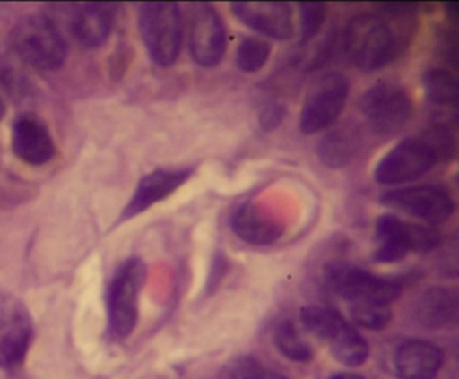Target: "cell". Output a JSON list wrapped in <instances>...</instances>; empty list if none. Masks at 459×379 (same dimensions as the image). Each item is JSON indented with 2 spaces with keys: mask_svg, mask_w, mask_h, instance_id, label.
<instances>
[{
  "mask_svg": "<svg viewBox=\"0 0 459 379\" xmlns=\"http://www.w3.org/2000/svg\"><path fill=\"white\" fill-rule=\"evenodd\" d=\"M146 273L143 261L130 258L117 268L109 282V327L117 338H127L135 328L139 314V296Z\"/></svg>",
  "mask_w": 459,
  "mask_h": 379,
  "instance_id": "6",
  "label": "cell"
},
{
  "mask_svg": "<svg viewBox=\"0 0 459 379\" xmlns=\"http://www.w3.org/2000/svg\"><path fill=\"white\" fill-rule=\"evenodd\" d=\"M139 30L152 61L170 67L181 54L184 23L177 3H143L139 8Z\"/></svg>",
  "mask_w": 459,
  "mask_h": 379,
  "instance_id": "3",
  "label": "cell"
},
{
  "mask_svg": "<svg viewBox=\"0 0 459 379\" xmlns=\"http://www.w3.org/2000/svg\"><path fill=\"white\" fill-rule=\"evenodd\" d=\"M10 42L21 59L45 72L60 69L68 56V46L60 29L45 15H29L21 19L13 27Z\"/></svg>",
  "mask_w": 459,
  "mask_h": 379,
  "instance_id": "2",
  "label": "cell"
},
{
  "mask_svg": "<svg viewBox=\"0 0 459 379\" xmlns=\"http://www.w3.org/2000/svg\"><path fill=\"white\" fill-rule=\"evenodd\" d=\"M326 343L329 344L333 357L348 367H359L369 355L367 340L348 322L341 324L326 339Z\"/></svg>",
  "mask_w": 459,
  "mask_h": 379,
  "instance_id": "21",
  "label": "cell"
},
{
  "mask_svg": "<svg viewBox=\"0 0 459 379\" xmlns=\"http://www.w3.org/2000/svg\"><path fill=\"white\" fill-rule=\"evenodd\" d=\"M114 16V5L106 3H88L74 8L71 18L74 40L85 48L100 47L111 34Z\"/></svg>",
  "mask_w": 459,
  "mask_h": 379,
  "instance_id": "17",
  "label": "cell"
},
{
  "mask_svg": "<svg viewBox=\"0 0 459 379\" xmlns=\"http://www.w3.org/2000/svg\"><path fill=\"white\" fill-rule=\"evenodd\" d=\"M420 137L437 153L439 163L450 161L455 155V137L446 124L437 123L429 126Z\"/></svg>",
  "mask_w": 459,
  "mask_h": 379,
  "instance_id": "27",
  "label": "cell"
},
{
  "mask_svg": "<svg viewBox=\"0 0 459 379\" xmlns=\"http://www.w3.org/2000/svg\"><path fill=\"white\" fill-rule=\"evenodd\" d=\"M437 153L419 137H405L378 161L373 179L383 185H399L420 179L434 168Z\"/></svg>",
  "mask_w": 459,
  "mask_h": 379,
  "instance_id": "8",
  "label": "cell"
},
{
  "mask_svg": "<svg viewBox=\"0 0 459 379\" xmlns=\"http://www.w3.org/2000/svg\"><path fill=\"white\" fill-rule=\"evenodd\" d=\"M359 147V134L351 128H337L327 132L316 145V153L327 168L348 166Z\"/></svg>",
  "mask_w": 459,
  "mask_h": 379,
  "instance_id": "20",
  "label": "cell"
},
{
  "mask_svg": "<svg viewBox=\"0 0 459 379\" xmlns=\"http://www.w3.org/2000/svg\"><path fill=\"white\" fill-rule=\"evenodd\" d=\"M359 107L373 131L380 134L402 131L413 112L408 91L391 81H378L370 86L361 97Z\"/></svg>",
  "mask_w": 459,
  "mask_h": 379,
  "instance_id": "9",
  "label": "cell"
},
{
  "mask_svg": "<svg viewBox=\"0 0 459 379\" xmlns=\"http://www.w3.org/2000/svg\"><path fill=\"white\" fill-rule=\"evenodd\" d=\"M380 203L429 223L446 222L455 211L450 193L437 185L394 188L380 196Z\"/></svg>",
  "mask_w": 459,
  "mask_h": 379,
  "instance_id": "11",
  "label": "cell"
},
{
  "mask_svg": "<svg viewBox=\"0 0 459 379\" xmlns=\"http://www.w3.org/2000/svg\"><path fill=\"white\" fill-rule=\"evenodd\" d=\"M300 320L308 332L324 341L345 322L337 309L325 306H306L300 314Z\"/></svg>",
  "mask_w": 459,
  "mask_h": 379,
  "instance_id": "23",
  "label": "cell"
},
{
  "mask_svg": "<svg viewBox=\"0 0 459 379\" xmlns=\"http://www.w3.org/2000/svg\"><path fill=\"white\" fill-rule=\"evenodd\" d=\"M351 83L341 73H329L308 89L300 110L302 134H314L330 128L340 117L348 101Z\"/></svg>",
  "mask_w": 459,
  "mask_h": 379,
  "instance_id": "7",
  "label": "cell"
},
{
  "mask_svg": "<svg viewBox=\"0 0 459 379\" xmlns=\"http://www.w3.org/2000/svg\"><path fill=\"white\" fill-rule=\"evenodd\" d=\"M329 379H365L364 376L356 373H340L335 375L330 376Z\"/></svg>",
  "mask_w": 459,
  "mask_h": 379,
  "instance_id": "34",
  "label": "cell"
},
{
  "mask_svg": "<svg viewBox=\"0 0 459 379\" xmlns=\"http://www.w3.org/2000/svg\"><path fill=\"white\" fill-rule=\"evenodd\" d=\"M195 167L157 168L142 177L119 220H128L173 195L195 174Z\"/></svg>",
  "mask_w": 459,
  "mask_h": 379,
  "instance_id": "14",
  "label": "cell"
},
{
  "mask_svg": "<svg viewBox=\"0 0 459 379\" xmlns=\"http://www.w3.org/2000/svg\"><path fill=\"white\" fill-rule=\"evenodd\" d=\"M276 349L292 362L306 363L310 362L313 357V351L310 346L300 338L294 323L286 320L281 323L276 328L273 335Z\"/></svg>",
  "mask_w": 459,
  "mask_h": 379,
  "instance_id": "24",
  "label": "cell"
},
{
  "mask_svg": "<svg viewBox=\"0 0 459 379\" xmlns=\"http://www.w3.org/2000/svg\"><path fill=\"white\" fill-rule=\"evenodd\" d=\"M227 47V27L216 8L209 3H195L189 19V51L193 61L198 66L213 69L224 58Z\"/></svg>",
  "mask_w": 459,
  "mask_h": 379,
  "instance_id": "10",
  "label": "cell"
},
{
  "mask_svg": "<svg viewBox=\"0 0 459 379\" xmlns=\"http://www.w3.org/2000/svg\"><path fill=\"white\" fill-rule=\"evenodd\" d=\"M233 15L254 31L276 40L294 37V10L290 3L235 2L230 5Z\"/></svg>",
  "mask_w": 459,
  "mask_h": 379,
  "instance_id": "13",
  "label": "cell"
},
{
  "mask_svg": "<svg viewBox=\"0 0 459 379\" xmlns=\"http://www.w3.org/2000/svg\"><path fill=\"white\" fill-rule=\"evenodd\" d=\"M271 43L259 37H247L241 40L236 53L238 69L244 73H257L264 67L271 56Z\"/></svg>",
  "mask_w": 459,
  "mask_h": 379,
  "instance_id": "25",
  "label": "cell"
},
{
  "mask_svg": "<svg viewBox=\"0 0 459 379\" xmlns=\"http://www.w3.org/2000/svg\"><path fill=\"white\" fill-rule=\"evenodd\" d=\"M227 271V257H225L224 253L219 250V252L213 255V258H212L211 271H209L208 280H206V293L212 295V293L217 289V287H219L222 280H224Z\"/></svg>",
  "mask_w": 459,
  "mask_h": 379,
  "instance_id": "32",
  "label": "cell"
},
{
  "mask_svg": "<svg viewBox=\"0 0 459 379\" xmlns=\"http://www.w3.org/2000/svg\"><path fill=\"white\" fill-rule=\"evenodd\" d=\"M394 368L400 379H432L443 363L439 347L426 340H408L394 354Z\"/></svg>",
  "mask_w": 459,
  "mask_h": 379,
  "instance_id": "18",
  "label": "cell"
},
{
  "mask_svg": "<svg viewBox=\"0 0 459 379\" xmlns=\"http://www.w3.org/2000/svg\"><path fill=\"white\" fill-rule=\"evenodd\" d=\"M325 282L335 295L353 303L391 304L402 295L404 281L370 273L345 261H332L324 269Z\"/></svg>",
  "mask_w": 459,
  "mask_h": 379,
  "instance_id": "4",
  "label": "cell"
},
{
  "mask_svg": "<svg viewBox=\"0 0 459 379\" xmlns=\"http://www.w3.org/2000/svg\"><path fill=\"white\" fill-rule=\"evenodd\" d=\"M351 316L359 327L380 331L391 322L392 311L389 304L361 301V303L351 304Z\"/></svg>",
  "mask_w": 459,
  "mask_h": 379,
  "instance_id": "26",
  "label": "cell"
},
{
  "mask_svg": "<svg viewBox=\"0 0 459 379\" xmlns=\"http://www.w3.org/2000/svg\"><path fill=\"white\" fill-rule=\"evenodd\" d=\"M377 249L373 261L391 263L402 261L410 253L429 252L439 245L440 236L429 226L408 222L394 214H383L376 222Z\"/></svg>",
  "mask_w": 459,
  "mask_h": 379,
  "instance_id": "5",
  "label": "cell"
},
{
  "mask_svg": "<svg viewBox=\"0 0 459 379\" xmlns=\"http://www.w3.org/2000/svg\"><path fill=\"white\" fill-rule=\"evenodd\" d=\"M455 27L448 24V29H440L437 45L440 59L453 70H458V31Z\"/></svg>",
  "mask_w": 459,
  "mask_h": 379,
  "instance_id": "30",
  "label": "cell"
},
{
  "mask_svg": "<svg viewBox=\"0 0 459 379\" xmlns=\"http://www.w3.org/2000/svg\"><path fill=\"white\" fill-rule=\"evenodd\" d=\"M230 228L238 238L255 246H268L281 239L284 225L254 202H244L233 210Z\"/></svg>",
  "mask_w": 459,
  "mask_h": 379,
  "instance_id": "16",
  "label": "cell"
},
{
  "mask_svg": "<svg viewBox=\"0 0 459 379\" xmlns=\"http://www.w3.org/2000/svg\"><path fill=\"white\" fill-rule=\"evenodd\" d=\"M12 148L15 156L30 166H44L56 153L55 140L44 121L37 116L21 115L12 131Z\"/></svg>",
  "mask_w": 459,
  "mask_h": 379,
  "instance_id": "15",
  "label": "cell"
},
{
  "mask_svg": "<svg viewBox=\"0 0 459 379\" xmlns=\"http://www.w3.org/2000/svg\"><path fill=\"white\" fill-rule=\"evenodd\" d=\"M416 316L427 328H446L454 324L458 317L455 293L447 288H429L419 298Z\"/></svg>",
  "mask_w": 459,
  "mask_h": 379,
  "instance_id": "19",
  "label": "cell"
},
{
  "mask_svg": "<svg viewBox=\"0 0 459 379\" xmlns=\"http://www.w3.org/2000/svg\"><path fill=\"white\" fill-rule=\"evenodd\" d=\"M446 15H447L448 24L456 26L459 21V5L456 2H448L445 4Z\"/></svg>",
  "mask_w": 459,
  "mask_h": 379,
  "instance_id": "33",
  "label": "cell"
},
{
  "mask_svg": "<svg viewBox=\"0 0 459 379\" xmlns=\"http://www.w3.org/2000/svg\"><path fill=\"white\" fill-rule=\"evenodd\" d=\"M286 116L287 109L284 105L279 104V102L265 105L259 113L260 128L265 134H271V132L281 128Z\"/></svg>",
  "mask_w": 459,
  "mask_h": 379,
  "instance_id": "31",
  "label": "cell"
},
{
  "mask_svg": "<svg viewBox=\"0 0 459 379\" xmlns=\"http://www.w3.org/2000/svg\"><path fill=\"white\" fill-rule=\"evenodd\" d=\"M300 35L302 42H310L321 31L327 18V7L325 3H299Z\"/></svg>",
  "mask_w": 459,
  "mask_h": 379,
  "instance_id": "28",
  "label": "cell"
},
{
  "mask_svg": "<svg viewBox=\"0 0 459 379\" xmlns=\"http://www.w3.org/2000/svg\"><path fill=\"white\" fill-rule=\"evenodd\" d=\"M424 94L431 104L437 107H453L458 105L459 83L458 78L451 70L442 67H429L424 70Z\"/></svg>",
  "mask_w": 459,
  "mask_h": 379,
  "instance_id": "22",
  "label": "cell"
},
{
  "mask_svg": "<svg viewBox=\"0 0 459 379\" xmlns=\"http://www.w3.org/2000/svg\"><path fill=\"white\" fill-rule=\"evenodd\" d=\"M4 113H6V107H4V99L0 97V120L4 117Z\"/></svg>",
  "mask_w": 459,
  "mask_h": 379,
  "instance_id": "35",
  "label": "cell"
},
{
  "mask_svg": "<svg viewBox=\"0 0 459 379\" xmlns=\"http://www.w3.org/2000/svg\"><path fill=\"white\" fill-rule=\"evenodd\" d=\"M228 379H287L286 376L267 370L256 359L249 357H238L230 363Z\"/></svg>",
  "mask_w": 459,
  "mask_h": 379,
  "instance_id": "29",
  "label": "cell"
},
{
  "mask_svg": "<svg viewBox=\"0 0 459 379\" xmlns=\"http://www.w3.org/2000/svg\"><path fill=\"white\" fill-rule=\"evenodd\" d=\"M342 46L349 61L368 73L383 69L403 56L380 13L354 15L343 30Z\"/></svg>",
  "mask_w": 459,
  "mask_h": 379,
  "instance_id": "1",
  "label": "cell"
},
{
  "mask_svg": "<svg viewBox=\"0 0 459 379\" xmlns=\"http://www.w3.org/2000/svg\"><path fill=\"white\" fill-rule=\"evenodd\" d=\"M33 338V323L17 298L0 297V367L14 368L25 359Z\"/></svg>",
  "mask_w": 459,
  "mask_h": 379,
  "instance_id": "12",
  "label": "cell"
}]
</instances>
